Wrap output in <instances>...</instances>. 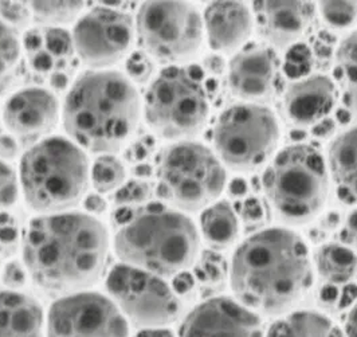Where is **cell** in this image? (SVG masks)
Listing matches in <instances>:
<instances>
[{"instance_id":"obj_43","label":"cell","mask_w":357,"mask_h":337,"mask_svg":"<svg viewBox=\"0 0 357 337\" xmlns=\"http://www.w3.org/2000/svg\"><path fill=\"white\" fill-rule=\"evenodd\" d=\"M72 71H58V73H54L50 77H49V82H50V87L56 91H63L66 89L69 85H70V80H72V75H70Z\"/></svg>"},{"instance_id":"obj_31","label":"cell","mask_w":357,"mask_h":337,"mask_svg":"<svg viewBox=\"0 0 357 337\" xmlns=\"http://www.w3.org/2000/svg\"><path fill=\"white\" fill-rule=\"evenodd\" d=\"M152 197V187L144 180L132 179L124 183L113 196L114 206L117 209L136 207L146 204Z\"/></svg>"},{"instance_id":"obj_10","label":"cell","mask_w":357,"mask_h":337,"mask_svg":"<svg viewBox=\"0 0 357 337\" xmlns=\"http://www.w3.org/2000/svg\"><path fill=\"white\" fill-rule=\"evenodd\" d=\"M203 19L185 1H144L136 17V36L144 53L162 65L192 59L203 42Z\"/></svg>"},{"instance_id":"obj_12","label":"cell","mask_w":357,"mask_h":337,"mask_svg":"<svg viewBox=\"0 0 357 337\" xmlns=\"http://www.w3.org/2000/svg\"><path fill=\"white\" fill-rule=\"evenodd\" d=\"M47 337H129V325L117 305L97 292L66 294L50 305Z\"/></svg>"},{"instance_id":"obj_24","label":"cell","mask_w":357,"mask_h":337,"mask_svg":"<svg viewBox=\"0 0 357 337\" xmlns=\"http://www.w3.org/2000/svg\"><path fill=\"white\" fill-rule=\"evenodd\" d=\"M266 337H345L339 328L321 313L294 312L275 321Z\"/></svg>"},{"instance_id":"obj_44","label":"cell","mask_w":357,"mask_h":337,"mask_svg":"<svg viewBox=\"0 0 357 337\" xmlns=\"http://www.w3.org/2000/svg\"><path fill=\"white\" fill-rule=\"evenodd\" d=\"M192 286H194V280L187 273H180V274L176 276V278L174 280V290H175V293L178 292V293L184 294V293L190 292L192 289Z\"/></svg>"},{"instance_id":"obj_8","label":"cell","mask_w":357,"mask_h":337,"mask_svg":"<svg viewBox=\"0 0 357 337\" xmlns=\"http://www.w3.org/2000/svg\"><path fill=\"white\" fill-rule=\"evenodd\" d=\"M210 105L197 75L168 66L152 81L144 97V117L162 139L184 142L199 135L208 120Z\"/></svg>"},{"instance_id":"obj_30","label":"cell","mask_w":357,"mask_h":337,"mask_svg":"<svg viewBox=\"0 0 357 337\" xmlns=\"http://www.w3.org/2000/svg\"><path fill=\"white\" fill-rule=\"evenodd\" d=\"M317 7L324 22L332 29H349L357 22V1H320Z\"/></svg>"},{"instance_id":"obj_33","label":"cell","mask_w":357,"mask_h":337,"mask_svg":"<svg viewBox=\"0 0 357 337\" xmlns=\"http://www.w3.org/2000/svg\"><path fill=\"white\" fill-rule=\"evenodd\" d=\"M18 177L11 165L0 160V213L7 211L18 200Z\"/></svg>"},{"instance_id":"obj_40","label":"cell","mask_w":357,"mask_h":337,"mask_svg":"<svg viewBox=\"0 0 357 337\" xmlns=\"http://www.w3.org/2000/svg\"><path fill=\"white\" fill-rule=\"evenodd\" d=\"M341 238L348 248L357 251V209H355L347 218L345 226L341 232Z\"/></svg>"},{"instance_id":"obj_22","label":"cell","mask_w":357,"mask_h":337,"mask_svg":"<svg viewBox=\"0 0 357 337\" xmlns=\"http://www.w3.org/2000/svg\"><path fill=\"white\" fill-rule=\"evenodd\" d=\"M200 229L206 244L214 250L231 246L238 238L239 223L231 204L226 200L215 202L200 216Z\"/></svg>"},{"instance_id":"obj_19","label":"cell","mask_w":357,"mask_h":337,"mask_svg":"<svg viewBox=\"0 0 357 337\" xmlns=\"http://www.w3.org/2000/svg\"><path fill=\"white\" fill-rule=\"evenodd\" d=\"M252 27V14L243 1H214L204 10L203 29L218 53L239 52L250 39Z\"/></svg>"},{"instance_id":"obj_39","label":"cell","mask_w":357,"mask_h":337,"mask_svg":"<svg viewBox=\"0 0 357 337\" xmlns=\"http://www.w3.org/2000/svg\"><path fill=\"white\" fill-rule=\"evenodd\" d=\"M265 216V210L262 203L255 199V197H250L248 199L243 206H242V218L243 222L248 225H258L259 222L264 220Z\"/></svg>"},{"instance_id":"obj_45","label":"cell","mask_w":357,"mask_h":337,"mask_svg":"<svg viewBox=\"0 0 357 337\" xmlns=\"http://www.w3.org/2000/svg\"><path fill=\"white\" fill-rule=\"evenodd\" d=\"M345 337H357V304L345 320Z\"/></svg>"},{"instance_id":"obj_42","label":"cell","mask_w":357,"mask_h":337,"mask_svg":"<svg viewBox=\"0 0 357 337\" xmlns=\"http://www.w3.org/2000/svg\"><path fill=\"white\" fill-rule=\"evenodd\" d=\"M84 207L89 213L102 214L107 210V200L98 194H89L84 199Z\"/></svg>"},{"instance_id":"obj_46","label":"cell","mask_w":357,"mask_h":337,"mask_svg":"<svg viewBox=\"0 0 357 337\" xmlns=\"http://www.w3.org/2000/svg\"><path fill=\"white\" fill-rule=\"evenodd\" d=\"M135 337H175L174 334L165 328H148L142 329Z\"/></svg>"},{"instance_id":"obj_4","label":"cell","mask_w":357,"mask_h":337,"mask_svg":"<svg viewBox=\"0 0 357 337\" xmlns=\"http://www.w3.org/2000/svg\"><path fill=\"white\" fill-rule=\"evenodd\" d=\"M113 248L120 261L159 277L192 267L200 237L194 222L162 203L119 209L112 216Z\"/></svg>"},{"instance_id":"obj_27","label":"cell","mask_w":357,"mask_h":337,"mask_svg":"<svg viewBox=\"0 0 357 337\" xmlns=\"http://www.w3.org/2000/svg\"><path fill=\"white\" fill-rule=\"evenodd\" d=\"M22 46L14 29L0 19V96L18 82L22 70Z\"/></svg>"},{"instance_id":"obj_13","label":"cell","mask_w":357,"mask_h":337,"mask_svg":"<svg viewBox=\"0 0 357 337\" xmlns=\"http://www.w3.org/2000/svg\"><path fill=\"white\" fill-rule=\"evenodd\" d=\"M135 26L130 15L96 7L77 20L73 42L78 58L90 70H107L130 50Z\"/></svg>"},{"instance_id":"obj_21","label":"cell","mask_w":357,"mask_h":337,"mask_svg":"<svg viewBox=\"0 0 357 337\" xmlns=\"http://www.w3.org/2000/svg\"><path fill=\"white\" fill-rule=\"evenodd\" d=\"M326 167L340 197L348 204L357 203V125L331 142Z\"/></svg>"},{"instance_id":"obj_34","label":"cell","mask_w":357,"mask_h":337,"mask_svg":"<svg viewBox=\"0 0 357 337\" xmlns=\"http://www.w3.org/2000/svg\"><path fill=\"white\" fill-rule=\"evenodd\" d=\"M29 3L23 1H0V18L11 29H26L31 20Z\"/></svg>"},{"instance_id":"obj_5","label":"cell","mask_w":357,"mask_h":337,"mask_svg":"<svg viewBox=\"0 0 357 337\" xmlns=\"http://www.w3.org/2000/svg\"><path fill=\"white\" fill-rule=\"evenodd\" d=\"M19 175L30 209L46 215L65 213L85 199L89 161L77 144L53 136L31 145L23 153Z\"/></svg>"},{"instance_id":"obj_25","label":"cell","mask_w":357,"mask_h":337,"mask_svg":"<svg viewBox=\"0 0 357 337\" xmlns=\"http://www.w3.org/2000/svg\"><path fill=\"white\" fill-rule=\"evenodd\" d=\"M335 80L344 105L349 114L357 119V30L340 42L335 61Z\"/></svg>"},{"instance_id":"obj_3","label":"cell","mask_w":357,"mask_h":337,"mask_svg":"<svg viewBox=\"0 0 357 337\" xmlns=\"http://www.w3.org/2000/svg\"><path fill=\"white\" fill-rule=\"evenodd\" d=\"M140 107L137 89L124 74L85 71L66 94L63 126L77 145L93 153L110 155L135 133Z\"/></svg>"},{"instance_id":"obj_14","label":"cell","mask_w":357,"mask_h":337,"mask_svg":"<svg viewBox=\"0 0 357 337\" xmlns=\"http://www.w3.org/2000/svg\"><path fill=\"white\" fill-rule=\"evenodd\" d=\"M281 63L266 45L251 43L232 55L229 63V87L246 104L270 101L280 85Z\"/></svg>"},{"instance_id":"obj_15","label":"cell","mask_w":357,"mask_h":337,"mask_svg":"<svg viewBox=\"0 0 357 337\" xmlns=\"http://www.w3.org/2000/svg\"><path fill=\"white\" fill-rule=\"evenodd\" d=\"M178 337H264L257 313L229 297L195 306L183 321Z\"/></svg>"},{"instance_id":"obj_41","label":"cell","mask_w":357,"mask_h":337,"mask_svg":"<svg viewBox=\"0 0 357 337\" xmlns=\"http://www.w3.org/2000/svg\"><path fill=\"white\" fill-rule=\"evenodd\" d=\"M19 142L13 135H0V160H14L19 156Z\"/></svg>"},{"instance_id":"obj_36","label":"cell","mask_w":357,"mask_h":337,"mask_svg":"<svg viewBox=\"0 0 357 337\" xmlns=\"http://www.w3.org/2000/svg\"><path fill=\"white\" fill-rule=\"evenodd\" d=\"M312 66V54L304 45H294L286 57L285 70L290 77H306Z\"/></svg>"},{"instance_id":"obj_37","label":"cell","mask_w":357,"mask_h":337,"mask_svg":"<svg viewBox=\"0 0 357 337\" xmlns=\"http://www.w3.org/2000/svg\"><path fill=\"white\" fill-rule=\"evenodd\" d=\"M1 281L8 290H18L27 283V270L18 261H11L3 269Z\"/></svg>"},{"instance_id":"obj_11","label":"cell","mask_w":357,"mask_h":337,"mask_svg":"<svg viewBox=\"0 0 357 337\" xmlns=\"http://www.w3.org/2000/svg\"><path fill=\"white\" fill-rule=\"evenodd\" d=\"M107 289L126 319L143 329L162 328L178 319L181 304L175 290L153 273L119 264L109 271Z\"/></svg>"},{"instance_id":"obj_16","label":"cell","mask_w":357,"mask_h":337,"mask_svg":"<svg viewBox=\"0 0 357 337\" xmlns=\"http://www.w3.org/2000/svg\"><path fill=\"white\" fill-rule=\"evenodd\" d=\"M1 117L17 140L34 145L55 129L59 120V103L50 90L20 89L7 98Z\"/></svg>"},{"instance_id":"obj_47","label":"cell","mask_w":357,"mask_h":337,"mask_svg":"<svg viewBox=\"0 0 357 337\" xmlns=\"http://www.w3.org/2000/svg\"><path fill=\"white\" fill-rule=\"evenodd\" d=\"M248 191V184L243 179H234L230 184V194L232 196H242Z\"/></svg>"},{"instance_id":"obj_1","label":"cell","mask_w":357,"mask_h":337,"mask_svg":"<svg viewBox=\"0 0 357 337\" xmlns=\"http://www.w3.org/2000/svg\"><path fill=\"white\" fill-rule=\"evenodd\" d=\"M109 250L105 226L82 213L34 218L22 241L23 264L33 281L52 293L70 294L96 284Z\"/></svg>"},{"instance_id":"obj_48","label":"cell","mask_w":357,"mask_h":337,"mask_svg":"<svg viewBox=\"0 0 357 337\" xmlns=\"http://www.w3.org/2000/svg\"><path fill=\"white\" fill-rule=\"evenodd\" d=\"M333 129H335V124H333L331 120H325V121H322L321 124L316 126L314 133H316L317 136H320V137H324V136L332 135Z\"/></svg>"},{"instance_id":"obj_26","label":"cell","mask_w":357,"mask_h":337,"mask_svg":"<svg viewBox=\"0 0 357 337\" xmlns=\"http://www.w3.org/2000/svg\"><path fill=\"white\" fill-rule=\"evenodd\" d=\"M314 264L322 280L332 285L345 284L357 273L355 250L339 244H326L317 248Z\"/></svg>"},{"instance_id":"obj_18","label":"cell","mask_w":357,"mask_h":337,"mask_svg":"<svg viewBox=\"0 0 357 337\" xmlns=\"http://www.w3.org/2000/svg\"><path fill=\"white\" fill-rule=\"evenodd\" d=\"M336 85L324 74H310L291 82L282 100L286 119L297 126L320 124L336 103Z\"/></svg>"},{"instance_id":"obj_28","label":"cell","mask_w":357,"mask_h":337,"mask_svg":"<svg viewBox=\"0 0 357 337\" xmlns=\"http://www.w3.org/2000/svg\"><path fill=\"white\" fill-rule=\"evenodd\" d=\"M31 18L45 27L72 23L85 7L84 1H33L29 3Z\"/></svg>"},{"instance_id":"obj_7","label":"cell","mask_w":357,"mask_h":337,"mask_svg":"<svg viewBox=\"0 0 357 337\" xmlns=\"http://www.w3.org/2000/svg\"><path fill=\"white\" fill-rule=\"evenodd\" d=\"M156 193L167 206L197 213L211 206L226 187V168L208 147L184 140L165 147L156 164Z\"/></svg>"},{"instance_id":"obj_29","label":"cell","mask_w":357,"mask_h":337,"mask_svg":"<svg viewBox=\"0 0 357 337\" xmlns=\"http://www.w3.org/2000/svg\"><path fill=\"white\" fill-rule=\"evenodd\" d=\"M126 167L121 160L112 155H101L90 170L93 187L101 194L119 190L126 181Z\"/></svg>"},{"instance_id":"obj_38","label":"cell","mask_w":357,"mask_h":337,"mask_svg":"<svg viewBox=\"0 0 357 337\" xmlns=\"http://www.w3.org/2000/svg\"><path fill=\"white\" fill-rule=\"evenodd\" d=\"M155 148V140L151 136H144L140 140L133 142L126 152L129 163H139L146 159Z\"/></svg>"},{"instance_id":"obj_17","label":"cell","mask_w":357,"mask_h":337,"mask_svg":"<svg viewBox=\"0 0 357 337\" xmlns=\"http://www.w3.org/2000/svg\"><path fill=\"white\" fill-rule=\"evenodd\" d=\"M252 10L258 34L278 50L297 45L316 18V4L310 1H255Z\"/></svg>"},{"instance_id":"obj_32","label":"cell","mask_w":357,"mask_h":337,"mask_svg":"<svg viewBox=\"0 0 357 337\" xmlns=\"http://www.w3.org/2000/svg\"><path fill=\"white\" fill-rule=\"evenodd\" d=\"M20 229L18 220L11 213H0V260L10 258L18 253Z\"/></svg>"},{"instance_id":"obj_6","label":"cell","mask_w":357,"mask_h":337,"mask_svg":"<svg viewBox=\"0 0 357 337\" xmlns=\"http://www.w3.org/2000/svg\"><path fill=\"white\" fill-rule=\"evenodd\" d=\"M264 193L278 220L303 226L321 213L329 195V172L320 151L293 144L270 161L262 179Z\"/></svg>"},{"instance_id":"obj_35","label":"cell","mask_w":357,"mask_h":337,"mask_svg":"<svg viewBox=\"0 0 357 337\" xmlns=\"http://www.w3.org/2000/svg\"><path fill=\"white\" fill-rule=\"evenodd\" d=\"M155 70L153 59L144 52H133L126 61V73L136 84H146Z\"/></svg>"},{"instance_id":"obj_20","label":"cell","mask_w":357,"mask_h":337,"mask_svg":"<svg viewBox=\"0 0 357 337\" xmlns=\"http://www.w3.org/2000/svg\"><path fill=\"white\" fill-rule=\"evenodd\" d=\"M43 310L36 299L0 290V337H43Z\"/></svg>"},{"instance_id":"obj_9","label":"cell","mask_w":357,"mask_h":337,"mask_svg":"<svg viewBox=\"0 0 357 337\" xmlns=\"http://www.w3.org/2000/svg\"><path fill=\"white\" fill-rule=\"evenodd\" d=\"M274 113L259 104H236L219 116L213 132L215 155L225 168L251 172L262 167L280 142Z\"/></svg>"},{"instance_id":"obj_2","label":"cell","mask_w":357,"mask_h":337,"mask_svg":"<svg viewBox=\"0 0 357 337\" xmlns=\"http://www.w3.org/2000/svg\"><path fill=\"white\" fill-rule=\"evenodd\" d=\"M312 276L303 238L285 227L255 232L232 255V292L254 313L281 315L304 297Z\"/></svg>"},{"instance_id":"obj_23","label":"cell","mask_w":357,"mask_h":337,"mask_svg":"<svg viewBox=\"0 0 357 337\" xmlns=\"http://www.w3.org/2000/svg\"><path fill=\"white\" fill-rule=\"evenodd\" d=\"M43 49L55 59L59 71H72V62L75 55L73 36L62 27L39 26L29 29L23 36L24 53L34 49Z\"/></svg>"}]
</instances>
